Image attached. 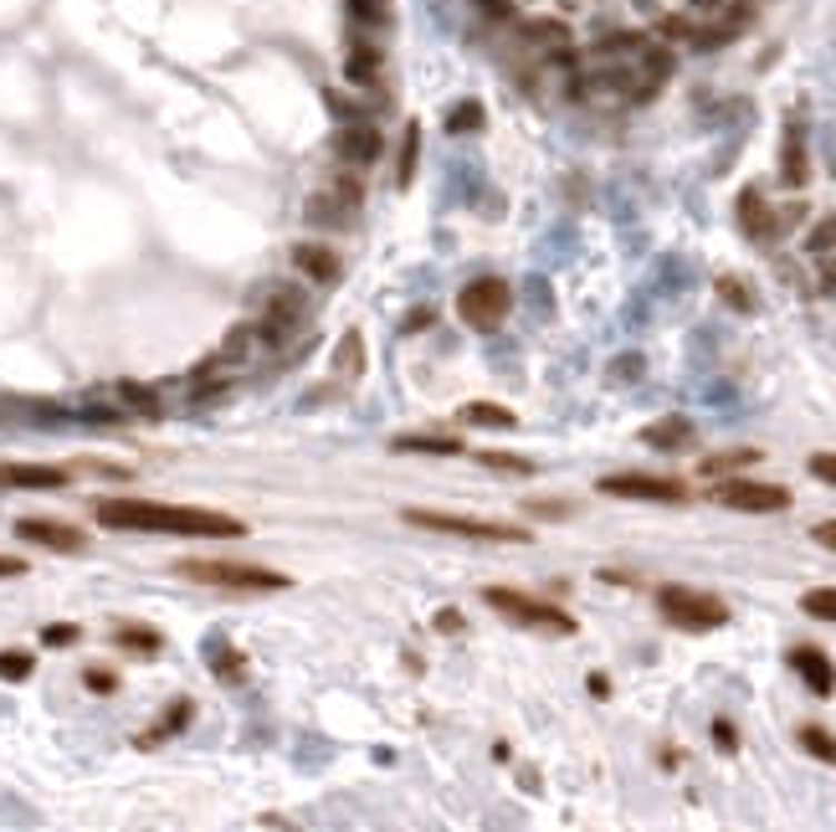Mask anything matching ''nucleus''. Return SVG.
I'll return each mask as SVG.
<instances>
[{
    "label": "nucleus",
    "mask_w": 836,
    "mask_h": 832,
    "mask_svg": "<svg viewBox=\"0 0 836 832\" xmlns=\"http://www.w3.org/2000/svg\"><path fill=\"white\" fill-rule=\"evenodd\" d=\"M119 647H129V653H160V632H155V627H129V622H123Z\"/></svg>",
    "instance_id": "5701e85b"
},
{
    "label": "nucleus",
    "mask_w": 836,
    "mask_h": 832,
    "mask_svg": "<svg viewBox=\"0 0 836 832\" xmlns=\"http://www.w3.org/2000/svg\"><path fill=\"white\" fill-rule=\"evenodd\" d=\"M790 668H796L800 679H806L810 694H822V699H832V694H836V663L826 658L822 647H810V643L790 647Z\"/></svg>",
    "instance_id": "9d476101"
},
{
    "label": "nucleus",
    "mask_w": 836,
    "mask_h": 832,
    "mask_svg": "<svg viewBox=\"0 0 836 832\" xmlns=\"http://www.w3.org/2000/svg\"><path fill=\"white\" fill-rule=\"evenodd\" d=\"M16 535L41 545V551H57V555H78L88 551V535H82L78 524H62V519H21L16 524Z\"/></svg>",
    "instance_id": "1a4fd4ad"
},
{
    "label": "nucleus",
    "mask_w": 836,
    "mask_h": 832,
    "mask_svg": "<svg viewBox=\"0 0 836 832\" xmlns=\"http://www.w3.org/2000/svg\"><path fill=\"white\" fill-rule=\"evenodd\" d=\"M298 319H303V304H298V294H278L272 304H267V314H262V329L267 339H282V335H292L298 329Z\"/></svg>",
    "instance_id": "4468645a"
},
{
    "label": "nucleus",
    "mask_w": 836,
    "mask_h": 832,
    "mask_svg": "<svg viewBox=\"0 0 836 832\" xmlns=\"http://www.w3.org/2000/svg\"><path fill=\"white\" fill-rule=\"evenodd\" d=\"M488 606L492 612H504L508 622H518V627L555 632V637H570L575 632V617L565 612V606L539 602V596H524V591H514V586H488Z\"/></svg>",
    "instance_id": "7ed1b4c3"
},
{
    "label": "nucleus",
    "mask_w": 836,
    "mask_h": 832,
    "mask_svg": "<svg viewBox=\"0 0 836 832\" xmlns=\"http://www.w3.org/2000/svg\"><path fill=\"white\" fill-rule=\"evenodd\" d=\"M406 524H421L431 535H462V539H498V545H524L529 529L524 524H488V519H457V514H431V509H411Z\"/></svg>",
    "instance_id": "423d86ee"
},
{
    "label": "nucleus",
    "mask_w": 836,
    "mask_h": 832,
    "mask_svg": "<svg viewBox=\"0 0 836 832\" xmlns=\"http://www.w3.org/2000/svg\"><path fill=\"white\" fill-rule=\"evenodd\" d=\"M508 309H514V288H508L504 278H472L462 294H457V319H462L467 329H478V335H492V329L508 319Z\"/></svg>",
    "instance_id": "39448f33"
},
{
    "label": "nucleus",
    "mask_w": 836,
    "mask_h": 832,
    "mask_svg": "<svg viewBox=\"0 0 836 832\" xmlns=\"http://www.w3.org/2000/svg\"><path fill=\"white\" fill-rule=\"evenodd\" d=\"M67 468L52 463H0V488H31V494H47V488H62Z\"/></svg>",
    "instance_id": "9b49d317"
},
{
    "label": "nucleus",
    "mask_w": 836,
    "mask_h": 832,
    "mask_svg": "<svg viewBox=\"0 0 836 832\" xmlns=\"http://www.w3.org/2000/svg\"><path fill=\"white\" fill-rule=\"evenodd\" d=\"M211 668L221 673V679H241V658H237V653H211Z\"/></svg>",
    "instance_id": "473e14b6"
},
{
    "label": "nucleus",
    "mask_w": 836,
    "mask_h": 832,
    "mask_svg": "<svg viewBox=\"0 0 836 832\" xmlns=\"http://www.w3.org/2000/svg\"><path fill=\"white\" fill-rule=\"evenodd\" d=\"M82 684L93 689V694H113V689H119V673H108V668H88V673H82Z\"/></svg>",
    "instance_id": "c756f323"
},
{
    "label": "nucleus",
    "mask_w": 836,
    "mask_h": 832,
    "mask_svg": "<svg viewBox=\"0 0 836 832\" xmlns=\"http://www.w3.org/2000/svg\"><path fill=\"white\" fill-rule=\"evenodd\" d=\"M334 149L345 155V160H375L380 155V135H375L370 123H349V129H339V139H334Z\"/></svg>",
    "instance_id": "dca6fc26"
},
{
    "label": "nucleus",
    "mask_w": 836,
    "mask_h": 832,
    "mask_svg": "<svg viewBox=\"0 0 836 832\" xmlns=\"http://www.w3.org/2000/svg\"><path fill=\"white\" fill-rule=\"evenodd\" d=\"M292 268L303 273V278H319V283H334L339 273H345V263H339V252L334 247H319V242H303L292 247Z\"/></svg>",
    "instance_id": "f8f14e48"
},
{
    "label": "nucleus",
    "mask_w": 836,
    "mask_h": 832,
    "mask_svg": "<svg viewBox=\"0 0 836 832\" xmlns=\"http://www.w3.org/2000/svg\"><path fill=\"white\" fill-rule=\"evenodd\" d=\"M810 535H816V545H826V551H836V519L816 524V529H810Z\"/></svg>",
    "instance_id": "e433bc0d"
},
{
    "label": "nucleus",
    "mask_w": 836,
    "mask_h": 832,
    "mask_svg": "<svg viewBox=\"0 0 836 832\" xmlns=\"http://www.w3.org/2000/svg\"><path fill=\"white\" fill-rule=\"evenodd\" d=\"M462 422H472V427H514V412L508 406H492V402H472L462 406Z\"/></svg>",
    "instance_id": "6ab92c4d"
},
{
    "label": "nucleus",
    "mask_w": 836,
    "mask_h": 832,
    "mask_svg": "<svg viewBox=\"0 0 836 832\" xmlns=\"http://www.w3.org/2000/svg\"><path fill=\"white\" fill-rule=\"evenodd\" d=\"M190 581L216 591H282L288 576L272 571V565H252V561H186L180 565Z\"/></svg>",
    "instance_id": "f03ea898"
},
{
    "label": "nucleus",
    "mask_w": 836,
    "mask_h": 832,
    "mask_svg": "<svg viewBox=\"0 0 836 832\" xmlns=\"http://www.w3.org/2000/svg\"><path fill=\"white\" fill-rule=\"evenodd\" d=\"M482 463H488V468H504V473H534L529 457H508V453H482Z\"/></svg>",
    "instance_id": "c85d7f7f"
},
{
    "label": "nucleus",
    "mask_w": 836,
    "mask_h": 832,
    "mask_svg": "<svg viewBox=\"0 0 836 832\" xmlns=\"http://www.w3.org/2000/svg\"><path fill=\"white\" fill-rule=\"evenodd\" d=\"M800 606H806V617H822V622H836V586H816L800 596Z\"/></svg>",
    "instance_id": "4be33fe9"
},
{
    "label": "nucleus",
    "mask_w": 836,
    "mask_h": 832,
    "mask_svg": "<svg viewBox=\"0 0 836 832\" xmlns=\"http://www.w3.org/2000/svg\"><path fill=\"white\" fill-rule=\"evenodd\" d=\"M534 514H570V504H555V498H549V504H529Z\"/></svg>",
    "instance_id": "ea45409f"
},
{
    "label": "nucleus",
    "mask_w": 836,
    "mask_h": 832,
    "mask_svg": "<svg viewBox=\"0 0 836 832\" xmlns=\"http://www.w3.org/2000/svg\"><path fill=\"white\" fill-rule=\"evenodd\" d=\"M714 745H718V751H739V735H734L729 720H718V725H714Z\"/></svg>",
    "instance_id": "f704fd0d"
},
{
    "label": "nucleus",
    "mask_w": 836,
    "mask_h": 832,
    "mask_svg": "<svg viewBox=\"0 0 836 832\" xmlns=\"http://www.w3.org/2000/svg\"><path fill=\"white\" fill-rule=\"evenodd\" d=\"M31 668H37V663H31V653H0V679H6V684H21V679H31Z\"/></svg>",
    "instance_id": "a878e982"
},
{
    "label": "nucleus",
    "mask_w": 836,
    "mask_h": 832,
    "mask_svg": "<svg viewBox=\"0 0 836 832\" xmlns=\"http://www.w3.org/2000/svg\"><path fill=\"white\" fill-rule=\"evenodd\" d=\"M186 720H190V699H175L170 710H165V720H160V725H155V735H145V745H155V740L175 735V730L186 725Z\"/></svg>",
    "instance_id": "b1692460"
},
{
    "label": "nucleus",
    "mask_w": 836,
    "mask_h": 832,
    "mask_svg": "<svg viewBox=\"0 0 836 832\" xmlns=\"http://www.w3.org/2000/svg\"><path fill=\"white\" fill-rule=\"evenodd\" d=\"M590 694H596V699H606V694H611V684H606V673H590Z\"/></svg>",
    "instance_id": "58836bf2"
},
{
    "label": "nucleus",
    "mask_w": 836,
    "mask_h": 832,
    "mask_svg": "<svg viewBox=\"0 0 836 832\" xmlns=\"http://www.w3.org/2000/svg\"><path fill=\"white\" fill-rule=\"evenodd\" d=\"M718 294L729 298L734 309H755V298H749V288H739V283H734V278H718Z\"/></svg>",
    "instance_id": "7c9ffc66"
},
{
    "label": "nucleus",
    "mask_w": 836,
    "mask_h": 832,
    "mask_svg": "<svg viewBox=\"0 0 836 832\" xmlns=\"http://www.w3.org/2000/svg\"><path fill=\"white\" fill-rule=\"evenodd\" d=\"M810 473H816L822 484L836 488V453H816V457H810Z\"/></svg>",
    "instance_id": "2f4dec72"
},
{
    "label": "nucleus",
    "mask_w": 836,
    "mask_h": 832,
    "mask_svg": "<svg viewBox=\"0 0 836 832\" xmlns=\"http://www.w3.org/2000/svg\"><path fill=\"white\" fill-rule=\"evenodd\" d=\"M600 494L641 498V504H683V498H688V484H677V478H651V473H611V478H600Z\"/></svg>",
    "instance_id": "6e6552de"
},
{
    "label": "nucleus",
    "mask_w": 836,
    "mask_h": 832,
    "mask_svg": "<svg viewBox=\"0 0 836 832\" xmlns=\"http://www.w3.org/2000/svg\"><path fill=\"white\" fill-rule=\"evenodd\" d=\"M755 463H759L755 447H729V453H708L704 463H698V473H704V478H734L739 468H755Z\"/></svg>",
    "instance_id": "a211bd4d"
},
{
    "label": "nucleus",
    "mask_w": 836,
    "mask_h": 832,
    "mask_svg": "<svg viewBox=\"0 0 836 832\" xmlns=\"http://www.w3.org/2000/svg\"><path fill=\"white\" fill-rule=\"evenodd\" d=\"M739 227H744L749 242H770V237H775V211H770V201H765L759 190H744V196H739Z\"/></svg>",
    "instance_id": "ddd939ff"
},
{
    "label": "nucleus",
    "mask_w": 836,
    "mask_h": 832,
    "mask_svg": "<svg viewBox=\"0 0 836 832\" xmlns=\"http://www.w3.org/2000/svg\"><path fill=\"white\" fill-rule=\"evenodd\" d=\"M11 576H27V561H16V555H0V581Z\"/></svg>",
    "instance_id": "4c0bfd02"
},
{
    "label": "nucleus",
    "mask_w": 836,
    "mask_h": 832,
    "mask_svg": "<svg viewBox=\"0 0 836 832\" xmlns=\"http://www.w3.org/2000/svg\"><path fill=\"white\" fill-rule=\"evenodd\" d=\"M349 78H355V82H375V78H380V52H375V47H365V41H355V47H349Z\"/></svg>",
    "instance_id": "aec40b11"
},
{
    "label": "nucleus",
    "mask_w": 836,
    "mask_h": 832,
    "mask_svg": "<svg viewBox=\"0 0 836 832\" xmlns=\"http://www.w3.org/2000/svg\"><path fill=\"white\" fill-rule=\"evenodd\" d=\"M98 524L108 529H133V535H190V539H241L247 524L216 509H190V504H160V498H98Z\"/></svg>",
    "instance_id": "f257e3e1"
},
{
    "label": "nucleus",
    "mask_w": 836,
    "mask_h": 832,
    "mask_svg": "<svg viewBox=\"0 0 836 832\" xmlns=\"http://www.w3.org/2000/svg\"><path fill=\"white\" fill-rule=\"evenodd\" d=\"M641 443L663 447V453H677V447L693 443V422H688V416H663V422H651V427L641 432Z\"/></svg>",
    "instance_id": "2eb2a0df"
},
{
    "label": "nucleus",
    "mask_w": 836,
    "mask_h": 832,
    "mask_svg": "<svg viewBox=\"0 0 836 832\" xmlns=\"http://www.w3.org/2000/svg\"><path fill=\"white\" fill-rule=\"evenodd\" d=\"M806 175H810V165H806V135H800V123H790V129H785L780 180H785V186H806Z\"/></svg>",
    "instance_id": "f3484780"
},
{
    "label": "nucleus",
    "mask_w": 836,
    "mask_h": 832,
    "mask_svg": "<svg viewBox=\"0 0 836 832\" xmlns=\"http://www.w3.org/2000/svg\"><path fill=\"white\" fill-rule=\"evenodd\" d=\"M714 504L724 509H744V514H780L790 509V494L780 484H759V478H718L714 484Z\"/></svg>",
    "instance_id": "0eeeda50"
},
{
    "label": "nucleus",
    "mask_w": 836,
    "mask_h": 832,
    "mask_svg": "<svg viewBox=\"0 0 836 832\" xmlns=\"http://www.w3.org/2000/svg\"><path fill=\"white\" fill-rule=\"evenodd\" d=\"M411 170H416V123L406 129V155H400V180H411Z\"/></svg>",
    "instance_id": "c9c22d12"
},
{
    "label": "nucleus",
    "mask_w": 836,
    "mask_h": 832,
    "mask_svg": "<svg viewBox=\"0 0 836 832\" xmlns=\"http://www.w3.org/2000/svg\"><path fill=\"white\" fill-rule=\"evenodd\" d=\"M41 643H47V647L78 643V627H72V622H52V627H41Z\"/></svg>",
    "instance_id": "cd10ccee"
},
{
    "label": "nucleus",
    "mask_w": 836,
    "mask_h": 832,
    "mask_svg": "<svg viewBox=\"0 0 836 832\" xmlns=\"http://www.w3.org/2000/svg\"><path fill=\"white\" fill-rule=\"evenodd\" d=\"M339 370H359V335H349L339 345Z\"/></svg>",
    "instance_id": "72a5a7b5"
},
{
    "label": "nucleus",
    "mask_w": 836,
    "mask_h": 832,
    "mask_svg": "<svg viewBox=\"0 0 836 832\" xmlns=\"http://www.w3.org/2000/svg\"><path fill=\"white\" fill-rule=\"evenodd\" d=\"M482 123V108L478 103H457L451 108V119H447V129H457V135H462V129H478Z\"/></svg>",
    "instance_id": "bb28decb"
},
{
    "label": "nucleus",
    "mask_w": 836,
    "mask_h": 832,
    "mask_svg": "<svg viewBox=\"0 0 836 832\" xmlns=\"http://www.w3.org/2000/svg\"><path fill=\"white\" fill-rule=\"evenodd\" d=\"M800 751H810V755H816V761H826V765H832V761H836V740L826 735L822 725H800Z\"/></svg>",
    "instance_id": "412c9836"
},
{
    "label": "nucleus",
    "mask_w": 836,
    "mask_h": 832,
    "mask_svg": "<svg viewBox=\"0 0 836 832\" xmlns=\"http://www.w3.org/2000/svg\"><path fill=\"white\" fill-rule=\"evenodd\" d=\"M657 606H663V617L683 632H714L729 622V606L708 596V591H693V586H663L657 591Z\"/></svg>",
    "instance_id": "20e7f679"
},
{
    "label": "nucleus",
    "mask_w": 836,
    "mask_h": 832,
    "mask_svg": "<svg viewBox=\"0 0 836 832\" xmlns=\"http://www.w3.org/2000/svg\"><path fill=\"white\" fill-rule=\"evenodd\" d=\"M400 453H462V443L451 437H396Z\"/></svg>",
    "instance_id": "393cba45"
}]
</instances>
